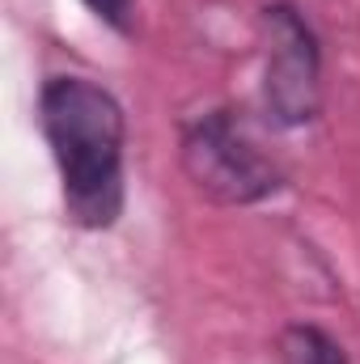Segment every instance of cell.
<instances>
[{"label":"cell","instance_id":"1","mask_svg":"<svg viewBox=\"0 0 360 364\" xmlns=\"http://www.w3.org/2000/svg\"><path fill=\"white\" fill-rule=\"evenodd\" d=\"M38 127L60 174L68 220L90 233L115 229L127 203L123 102L90 77L55 73L38 90Z\"/></svg>","mask_w":360,"mask_h":364},{"label":"cell","instance_id":"2","mask_svg":"<svg viewBox=\"0 0 360 364\" xmlns=\"http://www.w3.org/2000/svg\"><path fill=\"white\" fill-rule=\"evenodd\" d=\"M179 161L191 186L221 208H250L284 186V170L255 144L238 110L216 106L182 123Z\"/></svg>","mask_w":360,"mask_h":364},{"label":"cell","instance_id":"3","mask_svg":"<svg viewBox=\"0 0 360 364\" xmlns=\"http://www.w3.org/2000/svg\"><path fill=\"white\" fill-rule=\"evenodd\" d=\"M263 30V106L275 127H305L322 114V43L309 17L275 0L259 13Z\"/></svg>","mask_w":360,"mask_h":364},{"label":"cell","instance_id":"4","mask_svg":"<svg viewBox=\"0 0 360 364\" xmlns=\"http://www.w3.org/2000/svg\"><path fill=\"white\" fill-rule=\"evenodd\" d=\"M280 356L284 364H348V352L335 335H327L314 322H292L280 335Z\"/></svg>","mask_w":360,"mask_h":364},{"label":"cell","instance_id":"5","mask_svg":"<svg viewBox=\"0 0 360 364\" xmlns=\"http://www.w3.org/2000/svg\"><path fill=\"white\" fill-rule=\"evenodd\" d=\"M81 4L90 9L102 26H110L123 38H132L140 30V0H81Z\"/></svg>","mask_w":360,"mask_h":364}]
</instances>
